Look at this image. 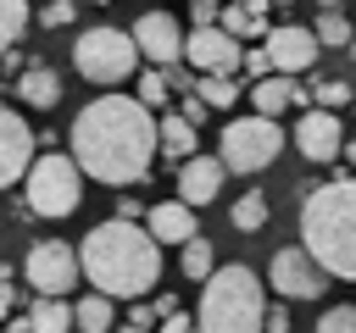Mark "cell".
I'll list each match as a JSON object with an SVG mask.
<instances>
[{
	"mask_svg": "<svg viewBox=\"0 0 356 333\" xmlns=\"http://www.w3.org/2000/svg\"><path fill=\"white\" fill-rule=\"evenodd\" d=\"M67 144H72V161H78V172L83 178H95V183H117V189H128V183H139L145 172H150V161H156V111L139 100V94H100V100H89L78 117H72V133H67Z\"/></svg>",
	"mask_w": 356,
	"mask_h": 333,
	"instance_id": "cell-1",
	"label": "cell"
},
{
	"mask_svg": "<svg viewBox=\"0 0 356 333\" xmlns=\"http://www.w3.org/2000/svg\"><path fill=\"white\" fill-rule=\"evenodd\" d=\"M78 272L89 278V289H100L111 300H139L161 283V244L150 239V228L111 216V222H95L83 233Z\"/></svg>",
	"mask_w": 356,
	"mask_h": 333,
	"instance_id": "cell-2",
	"label": "cell"
},
{
	"mask_svg": "<svg viewBox=\"0 0 356 333\" xmlns=\"http://www.w3.org/2000/svg\"><path fill=\"white\" fill-rule=\"evenodd\" d=\"M300 244L328 278L356 283V178H334L323 189H306L300 205Z\"/></svg>",
	"mask_w": 356,
	"mask_h": 333,
	"instance_id": "cell-3",
	"label": "cell"
},
{
	"mask_svg": "<svg viewBox=\"0 0 356 333\" xmlns=\"http://www.w3.org/2000/svg\"><path fill=\"white\" fill-rule=\"evenodd\" d=\"M267 322V283L234 261V266H211V278H200V333H261Z\"/></svg>",
	"mask_w": 356,
	"mask_h": 333,
	"instance_id": "cell-4",
	"label": "cell"
},
{
	"mask_svg": "<svg viewBox=\"0 0 356 333\" xmlns=\"http://www.w3.org/2000/svg\"><path fill=\"white\" fill-rule=\"evenodd\" d=\"M28 216H72L83 205V172L72 155H33L22 172Z\"/></svg>",
	"mask_w": 356,
	"mask_h": 333,
	"instance_id": "cell-5",
	"label": "cell"
},
{
	"mask_svg": "<svg viewBox=\"0 0 356 333\" xmlns=\"http://www.w3.org/2000/svg\"><path fill=\"white\" fill-rule=\"evenodd\" d=\"M72 67H78V78H89V83L117 89L122 78H134L139 44H134V33H122V28H83L78 44H72Z\"/></svg>",
	"mask_w": 356,
	"mask_h": 333,
	"instance_id": "cell-6",
	"label": "cell"
},
{
	"mask_svg": "<svg viewBox=\"0 0 356 333\" xmlns=\"http://www.w3.org/2000/svg\"><path fill=\"white\" fill-rule=\"evenodd\" d=\"M278 150H284V128H278V117H234L228 128H222V139H217V155H222V166L228 172H239V178H256V172H267L273 161H278Z\"/></svg>",
	"mask_w": 356,
	"mask_h": 333,
	"instance_id": "cell-7",
	"label": "cell"
},
{
	"mask_svg": "<svg viewBox=\"0 0 356 333\" xmlns=\"http://www.w3.org/2000/svg\"><path fill=\"white\" fill-rule=\"evenodd\" d=\"M267 289L289 305V300H323V289H328V272L312 261V250L306 244H284L273 261H267Z\"/></svg>",
	"mask_w": 356,
	"mask_h": 333,
	"instance_id": "cell-8",
	"label": "cell"
},
{
	"mask_svg": "<svg viewBox=\"0 0 356 333\" xmlns=\"http://www.w3.org/2000/svg\"><path fill=\"white\" fill-rule=\"evenodd\" d=\"M22 278H28V289H39V294H67V289H78V250L72 244H61V239H39V244H28V255H22Z\"/></svg>",
	"mask_w": 356,
	"mask_h": 333,
	"instance_id": "cell-9",
	"label": "cell"
},
{
	"mask_svg": "<svg viewBox=\"0 0 356 333\" xmlns=\"http://www.w3.org/2000/svg\"><path fill=\"white\" fill-rule=\"evenodd\" d=\"M261 50H267V61H273V72H289V78H300L306 67H317V33L312 28H300V22H273L267 33H261Z\"/></svg>",
	"mask_w": 356,
	"mask_h": 333,
	"instance_id": "cell-10",
	"label": "cell"
},
{
	"mask_svg": "<svg viewBox=\"0 0 356 333\" xmlns=\"http://www.w3.org/2000/svg\"><path fill=\"white\" fill-rule=\"evenodd\" d=\"M339 144H345L339 111H328V105H306L300 122H295V150H300L312 166H328V161H339Z\"/></svg>",
	"mask_w": 356,
	"mask_h": 333,
	"instance_id": "cell-11",
	"label": "cell"
},
{
	"mask_svg": "<svg viewBox=\"0 0 356 333\" xmlns=\"http://www.w3.org/2000/svg\"><path fill=\"white\" fill-rule=\"evenodd\" d=\"M134 44H139V61H156V67H178L184 61V28L167 11L134 17Z\"/></svg>",
	"mask_w": 356,
	"mask_h": 333,
	"instance_id": "cell-12",
	"label": "cell"
},
{
	"mask_svg": "<svg viewBox=\"0 0 356 333\" xmlns=\"http://www.w3.org/2000/svg\"><path fill=\"white\" fill-rule=\"evenodd\" d=\"M239 39L234 33H222L217 22H206V28H195V33H184V61L189 67H200V72H239Z\"/></svg>",
	"mask_w": 356,
	"mask_h": 333,
	"instance_id": "cell-13",
	"label": "cell"
},
{
	"mask_svg": "<svg viewBox=\"0 0 356 333\" xmlns=\"http://www.w3.org/2000/svg\"><path fill=\"white\" fill-rule=\"evenodd\" d=\"M33 128L22 122V111H11L6 100H0V189H11L22 172H28V161H33Z\"/></svg>",
	"mask_w": 356,
	"mask_h": 333,
	"instance_id": "cell-14",
	"label": "cell"
},
{
	"mask_svg": "<svg viewBox=\"0 0 356 333\" xmlns=\"http://www.w3.org/2000/svg\"><path fill=\"white\" fill-rule=\"evenodd\" d=\"M222 183H228V166H222V155H189V161H178V200L184 205H211L217 194H222Z\"/></svg>",
	"mask_w": 356,
	"mask_h": 333,
	"instance_id": "cell-15",
	"label": "cell"
},
{
	"mask_svg": "<svg viewBox=\"0 0 356 333\" xmlns=\"http://www.w3.org/2000/svg\"><path fill=\"white\" fill-rule=\"evenodd\" d=\"M289 105H312V89L300 83V78H289V72H267V78H256L250 83V111H261V117H278V111H289Z\"/></svg>",
	"mask_w": 356,
	"mask_h": 333,
	"instance_id": "cell-16",
	"label": "cell"
},
{
	"mask_svg": "<svg viewBox=\"0 0 356 333\" xmlns=\"http://www.w3.org/2000/svg\"><path fill=\"white\" fill-rule=\"evenodd\" d=\"M11 89H17V100L33 105V111H50V105L61 100V78H56V67H44V61H22L17 78H11Z\"/></svg>",
	"mask_w": 356,
	"mask_h": 333,
	"instance_id": "cell-17",
	"label": "cell"
},
{
	"mask_svg": "<svg viewBox=\"0 0 356 333\" xmlns=\"http://www.w3.org/2000/svg\"><path fill=\"white\" fill-rule=\"evenodd\" d=\"M145 228H150L156 244H184V239H195V205H184V200H156V205L145 211Z\"/></svg>",
	"mask_w": 356,
	"mask_h": 333,
	"instance_id": "cell-18",
	"label": "cell"
},
{
	"mask_svg": "<svg viewBox=\"0 0 356 333\" xmlns=\"http://www.w3.org/2000/svg\"><path fill=\"white\" fill-rule=\"evenodd\" d=\"M200 150V122H189L184 111H167L156 122V155L161 161H189Z\"/></svg>",
	"mask_w": 356,
	"mask_h": 333,
	"instance_id": "cell-19",
	"label": "cell"
},
{
	"mask_svg": "<svg viewBox=\"0 0 356 333\" xmlns=\"http://www.w3.org/2000/svg\"><path fill=\"white\" fill-rule=\"evenodd\" d=\"M72 327H78V333H111V327H117V300L100 294V289L83 294V300L72 305Z\"/></svg>",
	"mask_w": 356,
	"mask_h": 333,
	"instance_id": "cell-20",
	"label": "cell"
},
{
	"mask_svg": "<svg viewBox=\"0 0 356 333\" xmlns=\"http://www.w3.org/2000/svg\"><path fill=\"white\" fill-rule=\"evenodd\" d=\"M217 28H222V33H234V39H256V33H267L273 22H261V0H250V6H245V0H234V6H222V11H217Z\"/></svg>",
	"mask_w": 356,
	"mask_h": 333,
	"instance_id": "cell-21",
	"label": "cell"
},
{
	"mask_svg": "<svg viewBox=\"0 0 356 333\" xmlns=\"http://www.w3.org/2000/svg\"><path fill=\"white\" fill-rule=\"evenodd\" d=\"M189 94H195L200 105H211V111H222V105H234V100H239V83H234V72H200Z\"/></svg>",
	"mask_w": 356,
	"mask_h": 333,
	"instance_id": "cell-22",
	"label": "cell"
},
{
	"mask_svg": "<svg viewBox=\"0 0 356 333\" xmlns=\"http://www.w3.org/2000/svg\"><path fill=\"white\" fill-rule=\"evenodd\" d=\"M28 322H33V333H67L72 327V305L61 294H39L33 311H28Z\"/></svg>",
	"mask_w": 356,
	"mask_h": 333,
	"instance_id": "cell-23",
	"label": "cell"
},
{
	"mask_svg": "<svg viewBox=\"0 0 356 333\" xmlns=\"http://www.w3.org/2000/svg\"><path fill=\"white\" fill-rule=\"evenodd\" d=\"M312 33H317V44H328V50H345V44L356 39V28H350V17H345L339 6H323V11H317V28H312Z\"/></svg>",
	"mask_w": 356,
	"mask_h": 333,
	"instance_id": "cell-24",
	"label": "cell"
},
{
	"mask_svg": "<svg viewBox=\"0 0 356 333\" xmlns=\"http://www.w3.org/2000/svg\"><path fill=\"white\" fill-rule=\"evenodd\" d=\"M228 222H234L239 233H256V228H267V194H261V189H245V194L234 200Z\"/></svg>",
	"mask_w": 356,
	"mask_h": 333,
	"instance_id": "cell-25",
	"label": "cell"
},
{
	"mask_svg": "<svg viewBox=\"0 0 356 333\" xmlns=\"http://www.w3.org/2000/svg\"><path fill=\"white\" fill-rule=\"evenodd\" d=\"M22 28H28V0H0V56H11Z\"/></svg>",
	"mask_w": 356,
	"mask_h": 333,
	"instance_id": "cell-26",
	"label": "cell"
},
{
	"mask_svg": "<svg viewBox=\"0 0 356 333\" xmlns=\"http://www.w3.org/2000/svg\"><path fill=\"white\" fill-rule=\"evenodd\" d=\"M350 100H356V83H345V78H312V105L339 111V105H350Z\"/></svg>",
	"mask_w": 356,
	"mask_h": 333,
	"instance_id": "cell-27",
	"label": "cell"
},
{
	"mask_svg": "<svg viewBox=\"0 0 356 333\" xmlns=\"http://www.w3.org/2000/svg\"><path fill=\"white\" fill-rule=\"evenodd\" d=\"M211 266H217L211 239H200V233H195V239H184V278H195V283H200V278H211Z\"/></svg>",
	"mask_w": 356,
	"mask_h": 333,
	"instance_id": "cell-28",
	"label": "cell"
},
{
	"mask_svg": "<svg viewBox=\"0 0 356 333\" xmlns=\"http://www.w3.org/2000/svg\"><path fill=\"white\" fill-rule=\"evenodd\" d=\"M167 94H172V83H167V72H161V67L139 78V100H145V105H156V111H161V105H167Z\"/></svg>",
	"mask_w": 356,
	"mask_h": 333,
	"instance_id": "cell-29",
	"label": "cell"
},
{
	"mask_svg": "<svg viewBox=\"0 0 356 333\" xmlns=\"http://www.w3.org/2000/svg\"><path fill=\"white\" fill-rule=\"evenodd\" d=\"M67 22H78L72 0H39V28H67Z\"/></svg>",
	"mask_w": 356,
	"mask_h": 333,
	"instance_id": "cell-30",
	"label": "cell"
},
{
	"mask_svg": "<svg viewBox=\"0 0 356 333\" xmlns=\"http://www.w3.org/2000/svg\"><path fill=\"white\" fill-rule=\"evenodd\" d=\"M317 333H356V305H328L317 316Z\"/></svg>",
	"mask_w": 356,
	"mask_h": 333,
	"instance_id": "cell-31",
	"label": "cell"
},
{
	"mask_svg": "<svg viewBox=\"0 0 356 333\" xmlns=\"http://www.w3.org/2000/svg\"><path fill=\"white\" fill-rule=\"evenodd\" d=\"M239 72H245L250 83H256V78H267V72H273V61H267V50H245V56H239Z\"/></svg>",
	"mask_w": 356,
	"mask_h": 333,
	"instance_id": "cell-32",
	"label": "cell"
},
{
	"mask_svg": "<svg viewBox=\"0 0 356 333\" xmlns=\"http://www.w3.org/2000/svg\"><path fill=\"white\" fill-rule=\"evenodd\" d=\"M128 322H134V327H150V322H156V305L139 294V300H134V311H128Z\"/></svg>",
	"mask_w": 356,
	"mask_h": 333,
	"instance_id": "cell-33",
	"label": "cell"
},
{
	"mask_svg": "<svg viewBox=\"0 0 356 333\" xmlns=\"http://www.w3.org/2000/svg\"><path fill=\"white\" fill-rule=\"evenodd\" d=\"M261 333H289V311H284V305H267V322H261Z\"/></svg>",
	"mask_w": 356,
	"mask_h": 333,
	"instance_id": "cell-34",
	"label": "cell"
},
{
	"mask_svg": "<svg viewBox=\"0 0 356 333\" xmlns=\"http://www.w3.org/2000/svg\"><path fill=\"white\" fill-rule=\"evenodd\" d=\"M217 11H222L217 0H195V17H189V22H195V28H206V22H217Z\"/></svg>",
	"mask_w": 356,
	"mask_h": 333,
	"instance_id": "cell-35",
	"label": "cell"
},
{
	"mask_svg": "<svg viewBox=\"0 0 356 333\" xmlns=\"http://www.w3.org/2000/svg\"><path fill=\"white\" fill-rule=\"evenodd\" d=\"M178 111H184V117H189V122H206V105H200V100H195V94H184V105H178Z\"/></svg>",
	"mask_w": 356,
	"mask_h": 333,
	"instance_id": "cell-36",
	"label": "cell"
},
{
	"mask_svg": "<svg viewBox=\"0 0 356 333\" xmlns=\"http://www.w3.org/2000/svg\"><path fill=\"white\" fill-rule=\"evenodd\" d=\"M161 333H195V327H189V316H178V311H167V322H161Z\"/></svg>",
	"mask_w": 356,
	"mask_h": 333,
	"instance_id": "cell-37",
	"label": "cell"
},
{
	"mask_svg": "<svg viewBox=\"0 0 356 333\" xmlns=\"http://www.w3.org/2000/svg\"><path fill=\"white\" fill-rule=\"evenodd\" d=\"M117 216H128V222H139V216H145V205H139V200H117Z\"/></svg>",
	"mask_w": 356,
	"mask_h": 333,
	"instance_id": "cell-38",
	"label": "cell"
},
{
	"mask_svg": "<svg viewBox=\"0 0 356 333\" xmlns=\"http://www.w3.org/2000/svg\"><path fill=\"white\" fill-rule=\"evenodd\" d=\"M11 305H17V294H11V289H6V283H0V322H6V316H11Z\"/></svg>",
	"mask_w": 356,
	"mask_h": 333,
	"instance_id": "cell-39",
	"label": "cell"
},
{
	"mask_svg": "<svg viewBox=\"0 0 356 333\" xmlns=\"http://www.w3.org/2000/svg\"><path fill=\"white\" fill-rule=\"evenodd\" d=\"M339 161H345V166H356V139H345V144H339Z\"/></svg>",
	"mask_w": 356,
	"mask_h": 333,
	"instance_id": "cell-40",
	"label": "cell"
},
{
	"mask_svg": "<svg viewBox=\"0 0 356 333\" xmlns=\"http://www.w3.org/2000/svg\"><path fill=\"white\" fill-rule=\"evenodd\" d=\"M6 333H33V322H28V316H22V322H11V327H6Z\"/></svg>",
	"mask_w": 356,
	"mask_h": 333,
	"instance_id": "cell-41",
	"label": "cell"
},
{
	"mask_svg": "<svg viewBox=\"0 0 356 333\" xmlns=\"http://www.w3.org/2000/svg\"><path fill=\"white\" fill-rule=\"evenodd\" d=\"M111 333H150V327H134V322H128V327H111Z\"/></svg>",
	"mask_w": 356,
	"mask_h": 333,
	"instance_id": "cell-42",
	"label": "cell"
},
{
	"mask_svg": "<svg viewBox=\"0 0 356 333\" xmlns=\"http://www.w3.org/2000/svg\"><path fill=\"white\" fill-rule=\"evenodd\" d=\"M317 6H345V0H317Z\"/></svg>",
	"mask_w": 356,
	"mask_h": 333,
	"instance_id": "cell-43",
	"label": "cell"
},
{
	"mask_svg": "<svg viewBox=\"0 0 356 333\" xmlns=\"http://www.w3.org/2000/svg\"><path fill=\"white\" fill-rule=\"evenodd\" d=\"M345 50H350V56H356V39H350V44H345Z\"/></svg>",
	"mask_w": 356,
	"mask_h": 333,
	"instance_id": "cell-44",
	"label": "cell"
},
{
	"mask_svg": "<svg viewBox=\"0 0 356 333\" xmlns=\"http://www.w3.org/2000/svg\"><path fill=\"white\" fill-rule=\"evenodd\" d=\"M89 6H111V0H89Z\"/></svg>",
	"mask_w": 356,
	"mask_h": 333,
	"instance_id": "cell-45",
	"label": "cell"
},
{
	"mask_svg": "<svg viewBox=\"0 0 356 333\" xmlns=\"http://www.w3.org/2000/svg\"><path fill=\"white\" fill-rule=\"evenodd\" d=\"M350 111H356V100H350Z\"/></svg>",
	"mask_w": 356,
	"mask_h": 333,
	"instance_id": "cell-46",
	"label": "cell"
},
{
	"mask_svg": "<svg viewBox=\"0 0 356 333\" xmlns=\"http://www.w3.org/2000/svg\"><path fill=\"white\" fill-rule=\"evenodd\" d=\"M28 6H33V0H28Z\"/></svg>",
	"mask_w": 356,
	"mask_h": 333,
	"instance_id": "cell-47",
	"label": "cell"
}]
</instances>
